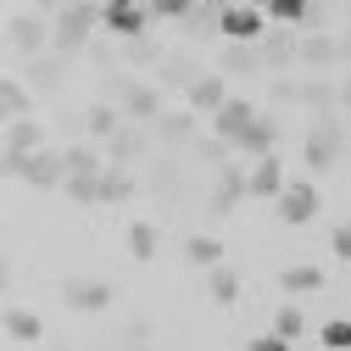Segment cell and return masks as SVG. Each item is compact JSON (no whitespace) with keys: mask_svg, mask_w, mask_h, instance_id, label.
Wrapping results in <instances>:
<instances>
[{"mask_svg":"<svg viewBox=\"0 0 351 351\" xmlns=\"http://www.w3.org/2000/svg\"><path fill=\"white\" fill-rule=\"evenodd\" d=\"M6 173L34 190H56L67 184V156H51V151H6Z\"/></svg>","mask_w":351,"mask_h":351,"instance_id":"cell-1","label":"cell"},{"mask_svg":"<svg viewBox=\"0 0 351 351\" xmlns=\"http://www.w3.org/2000/svg\"><path fill=\"white\" fill-rule=\"evenodd\" d=\"M95 23H101V6H90V0H67V6L56 12V39H51V45H56L62 56H73L84 39H90Z\"/></svg>","mask_w":351,"mask_h":351,"instance_id":"cell-2","label":"cell"},{"mask_svg":"<svg viewBox=\"0 0 351 351\" xmlns=\"http://www.w3.org/2000/svg\"><path fill=\"white\" fill-rule=\"evenodd\" d=\"M262 28H268V6H251V0H234V6H217V34L234 39V45H256Z\"/></svg>","mask_w":351,"mask_h":351,"instance_id":"cell-3","label":"cell"},{"mask_svg":"<svg viewBox=\"0 0 351 351\" xmlns=\"http://www.w3.org/2000/svg\"><path fill=\"white\" fill-rule=\"evenodd\" d=\"M274 212H279V223H290V229H301V223H313V217H318V190L306 184V179H290V184L279 190Z\"/></svg>","mask_w":351,"mask_h":351,"instance_id":"cell-4","label":"cell"},{"mask_svg":"<svg viewBox=\"0 0 351 351\" xmlns=\"http://www.w3.org/2000/svg\"><path fill=\"white\" fill-rule=\"evenodd\" d=\"M101 23H106L117 39H145L151 6H145V0H106V6H101Z\"/></svg>","mask_w":351,"mask_h":351,"instance_id":"cell-5","label":"cell"},{"mask_svg":"<svg viewBox=\"0 0 351 351\" xmlns=\"http://www.w3.org/2000/svg\"><path fill=\"white\" fill-rule=\"evenodd\" d=\"M56 39V23H39V17H12L6 23V45H12V56H39Z\"/></svg>","mask_w":351,"mask_h":351,"instance_id":"cell-6","label":"cell"},{"mask_svg":"<svg viewBox=\"0 0 351 351\" xmlns=\"http://www.w3.org/2000/svg\"><path fill=\"white\" fill-rule=\"evenodd\" d=\"M251 123H256V106H251L245 95H229L223 106H217V112H212V134H217V140H223V145H234V140L245 134V128H251Z\"/></svg>","mask_w":351,"mask_h":351,"instance_id":"cell-7","label":"cell"},{"mask_svg":"<svg viewBox=\"0 0 351 351\" xmlns=\"http://www.w3.org/2000/svg\"><path fill=\"white\" fill-rule=\"evenodd\" d=\"M245 195H251V167L223 162V167H217V195H212V212H234Z\"/></svg>","mask_w":351,"mask_h":351,"instance_id":"cell-8","label":"cell"},{"mask_svg":"<svg viewBox=\"0 0 351 351\" xmlns=\"http://www.w3.org/2000/svg\"><path fill=\"white\" fill-rule=\"evenodd\" d=\"M335 162H340V134H335V123H318L313 134H306V167L329 173Z\"/></svg>","mask_w":351,"mask_h":351,"instance_id":"cell-9","label":"cell"},{"mask_svg":"<svg viewBox=\"0 0 351 351\" xmlns=\"http://www.w3.org/2000/svg\"><path fill=\"white\" fill-rule=\"evenodd\" d=\"M290 179H285V167H279V156L268 151V156H251V195H262V201H279V190H285Z\"/></svg>","mask_w":351,"mask_h":351,"instance_id":"cell-10","label":"cell"},{"mask_svg":"<svg viewBox=\"0 0 351 351\" xmlns=\"http://www.w3.org/2000/svg\"><path fill=\"white\" fill-rule=\"evenodd\" d=\"M184 95H190L195 112H217V106L229 101V78H223V73H201V78H190Z\"/></svg>","mask_w":351,"mask_h":351,"instance_id":"cell-11","label":"cell"},{"mask_svg":"<svg viewBox=\"0 0 351 351\" xmlns=\"http://www.w3.org/2000/svg\"><path fill=\"white\" fill-rule=\"evenodd\" d=\"M274 140H279V123L256 112V123H251L245 134L234 140V151H240V156H268V151H274Z\"/></svg>","mask_w":351,"mask_h":351,"instance_id":"cell-12","label":"cell"},{"mask_svg":"<svg viewBox=\"0 0 351 351\" xmlns=\"http://www.w3.org/2000/svg\"><path fill=\"white\" fill-rule=\"evenodd\" d=\"M39 335H45V329H39L34 313H23V306H6V340H12V346H39Z\"/></svg>","mask_w":351,"mask_h":351,"instance_id":"cell-13","label":"cell"},{"mask_svg":"<svg viewBox=\"0 0 351 351\" xmlns=\"http://www.w3.org/2000/svg\"><path fill=\"white\" fill-rule=\"evenodd\" d=\"M67 301L78 313H106L112 306V285H67Z\"/></svg>","mask_w":351,"mask_h":351,"instance_id":"cell-14","label":"cell"},{"mask_svg":"<svg viewBox=\"0 0 351 351\" xmlns=\"http://www.w3.org/2000/svg\"><path fill=\"white\" fill-rule=\"evenodd\" d=\"M279 285H285V295H313V290H324V268H285L279 274Z\"/></svg>","mask_w":351,"mask_h":351,"instance_id":"cell-15","label":"cell"},{"mask_svg":"<svg viewBox=\"0 0 351 351\" xmlns=\"http://www.w3.org/2000/svg\"><path fill=\"white\" fill-rule=\"evenodd\" d=\"M195 117H201L195 106H190V112H173V117H156V134H162L167 145H184V140L195 134Z\"/></svg>","mask_w":351,"mask_h":351,"instance_id":"cell-16","label":"cell"},{"mask_svg":"<svg viewBox=\"0 0 351 351\" xmlns=\"http://www.w3.org/2000/svg\"><path fill=\"white\" fill-rule=\"evenodd\" d=\"M39 140H45V128H39L34 117H12V128H6V151H39Z\"/></svg>","mask_w":351,"mask_h":351,"instance_id":"cell-17","label":"cell"},{"mask_svg":"<svg viewBox=\"0 0 351 351\" xmlns=\"http://www.w3.org/2000/svg\"><path fill=\"white\" fill-rule=\"evenodd\" d=\"M156 223H128V256L134 262H156Z\"/></svg>","mask_w":351,"mask_h":351,"instance_id":"cell-18","label":"cell"},{"mask_svg":"<svg viewBox=\"0 0 351 351\" xmlns=\"http://www.w3.org/2000/svg\"><path fill=\"white\" fill-rule=\"evenodd\" d=\"M184 262H195V268H212V262H223V245H217L212 234H190V240H184Z\"/></svg>","mask_w":351,"mask_h":351,"instance_id":"cell-19","label":"cell"},{"mask_svg":"<svg viewBox=\"0 0 351 351\" xmlns=\"http://www.w3.org/2000/svg\"><path fill=\"white\" fill-rule=\"evenodd\" d=\"M301 62H306V67H329V62H340V39H329V34L306 39V45H301Z\"/></svg>","mask_w":351,"mask_h":351,"instance_id":"cell-20","label":"cell"},{"mask_svg":"<svg viewBox=\"0 0 351 351\" xmlns=\"http://www.w3.org/2000/svg\"><path fill=\"white\" fill-rule=\"evenodd\" d=\"M206 285H212V295L223 301V306L240 295V279H234V268H223V262H212V268H206Z\"/></svg>","mask_w":351,"mask_h":351,"instance_id":"cell-21","label":"cell"},{"mask_svg":"<svg viewBox=\"0 0 351 351\" xmlns=\"http://www.w3.org/2000/svg\"><path fill=\"white\" fill-rule=\"evenodd\" d=\"M128 190H134V184H128V173H123V167H101V206L123 201Z\"/></svg>","mask_w":351,"mask_h":351,"instance_id":"cell-22","label":"cell"},{"mask_svg":"<svg viewBox=\"0 0 351 351\" xmlns=\"http://www.w3.org/2000/svg\"><path fill=\"white\" fill-rule=\"evenodd\" d=\"M318 346H329V351H351V318H329V324L318 329Z\"/></svg>","mask_w":351,"mask_h":351,"instance_id":"cell-23","label":"cell"},{"mask_svg":"<svg viewBox=\"0 0 351 351\" xmlns=\"http://www.w3.org/2000/svg\"><path fill=\"white\" fill-rule=\"evenodd\" d=\"M128 117H162V101H156V90L134 84V90H128Z\"/></svg>","mask_w":351,"mask_h":351,"instance_id":"cell-24","label":"cell"},{"mask_svg":"<svg viewBox=\"0 0 351 351\" xmlns=\"http://www.w3.org/2000/svg\"><path fill=\"white\" fill-rule=\"evenodd\" d=\"M306 12H313V0H274V6H268V17H274V23H285V28H295Z\"/></svg>","mask_w":351,"mask_h":351,"instance_id":"cell-25","label":"cell"},{"mask_svg":"<svg viewBox=\"0 0 351 351\" xmlns=\"http://www.w3.org/2000/svg\"><path fill=\"white\" fill-rule=\"evenodd\" d=\"M151 6V17H162V23H184L190 12H195V0H145Z\"/></svg>","mask_w":351,"mask_h":351,"instance_id":"cell-26","label":"cell"},{"mask_svg":"<svg viewBox=\"0 0 351 351\" xmlns=\"http://www.w3.org/2000/svg\"><path fill=\"white\" fill-rule=\"evenodd\" d=\"M274 329H279L285 340H301V335H306V318H301V306H279V313H274Z\"/></svg>","mask_w":351,"mask_h":351,"instance_id":"cell-27","label":"cell"},{"mask_svg":"<svg viewBox=\"0 0 351 351\" xmlns=\"http://www.w3.org/2000/svg\"><path fill=\"white\" fill-rule=\"evenodd\" d=\"M0 101H6L12 117H28V90H23V78H6V84H0Z\"/></svg>","mask_w":351,"mask_h":351,"instance_id":"cell-28","label":"cell"},{"mask_svg":"<svg viewBox=\"0 0 351 351\" xmlns=\"http://www.w3.org/2000/svg\"><path fill=\"white\" fill-rule=\"evenodd\" d=\"M256 62H262L256 51H245V45H234V51L223 56V73H256Z\"/></svg>","mask_w":351,"mask_h":351,"instance_id":"cell-29","label":"cell"},{"mask_svg":"<svg viewBox=\"0 0 351 351\" xmlns=\"http://www.w3.org/2000/svg\"><path fill=\"white\" fill-rule=\"evenodd\" d=\"M301 101L313 106V112H329V106H335V90H329V84H306V90H301Z\"/></svg>","mask_w":351,"mask_h":351,"instance_id":"cell-30","label":"cell"},{"mask_svg":"<svg viewBox=\"0 0 351 351\" xmlns=\"http://www.w3.org/2000/svg\"><path fill=\"white\" fill-rule=\"evenodd\" d=\"M117 128H123V123H117L112 106H95V112H90V134H117Z\"/></svg>","mask_w":351,"mask_h":351,"instance_id":"cell-31","label":"cell"},{"mask_svg":"<svg viewBox=\"0 0 351 351\" xmlns=\"http://www.w3.org/2000/svg\"><path fill=\"white\" fill-rule=\"evenodd\" d=\"M106 151H112V156H134V151H140V140L128 134V128H117V134H106Z\"/></svg>","mask_w":351,"mask_h":351,"instance_id":"cell-32","label":"cell"},{"mask_svg":"<svg viewBox=\"0 0 351 351\" xmlns=\"http://www.w3.org/2000/svg\"><path fill=\"white\" fill-rule=\"evenodd\" d=\"M67 173H101V162L90 151H67Z\"/></svg>","mask_w":351,"mask_h":351,"instance_id":"cell-33","label":"cell"},{"mask_svg":"<svg viewBox=\"0 0 351 351\" xmlns=\"http://www.w3.org/2000/svg\"><path fill=\"white\" fill-rule=\"evenodd\" d=\"M290 346H295V340H285L279 329H274V335H256V340H251V351H290Z\"/></svg>","mask_w":351,"mask_h":351,"instance_id":"cell-34","label":"cell"},{"mask_svg":"<svg viewBox=\"0 0 351 351\" xmlns=\"http://www.w3.org/2000/svg\"><path fill=\"white\" fill-rule=\"evenodd\" d=\"M329 245H335V256H340V262H351V223H340Z\"/></svg>","mask_w":351,"mask_h":351,"instance_id":"cell-35","label":"cell"},{"mask_svg":"<svg viewBox=\"0 0 351 351\" xmlns=\"http://www.w3.org/2000/svg\"><path fill=\"white\" fill-rule=\"evenodd\" d=\"M212 23H217L212 12H190V17H184V28H190V34H201V28H212Z\"/></svg>","mask_w":351,"mask_h":351,"instance_id":"cell-36","label":"cell"},{"mask_svg":"<svg viewBox=\"0 0 351 351\" xmlns=\"http://www.w3.org/2000/svg\"><path fill=\"white\" fill-rule=\"evenodd\" d=\"M340 56H351V34H346V39H340Z\"/></svg>","mask_w":351,"mask_h":351,"instance_id":"cell-37","label":"cell"},{"mask_svg":"<svg viewBox=\"0 0 351 351\" xmlns=\"http://www.w3.org/2000/svg\"><path fill=\"white\" fill-rule=\"evenodd\" d=\"M340 101H346V106H351V78H346V90H340Z\"/></svg>","mask_w":351,"mask_h":351,"instance_id":"cell-38","label":"cell"},{"mask_svg":"<svg viewBox=\"0 0 351 351\" xmlns=\"http://www.w3.org/2000/svg\"><path fill=\"white\" fill-rule=\"evenodd\" d=\"M251 6H274V0H251Z\"/></svg>","mask_w":351,"mask_h":351,"instance_id":"cell-39","label":"cell"},{"mask_svg":"<svg viewBox=\"0 0 351 351\" xmlns=\"http://www.w3.org/2000/svg\"><path fill=\"white\" fill-rule=\"evenodd\" d=\"M212 6H234V0H212Z\"/></svg>","mask_w":351,"mask_h":351,"instance_id":"cell-40","label":"cell"},{"mask_svg":"<svg viewBox=\"0 0 351 351\" xmlns=\"http://www.w3.org/2000/svg\"><path fill=\"white\" fill-rule=\"evenodd\" d=\"M346 12H351V0H346Z\"/></svg>","mask_w":351,"mask_h":351,"instance_id":"cell-41","label":"cell"}]
</instances>
